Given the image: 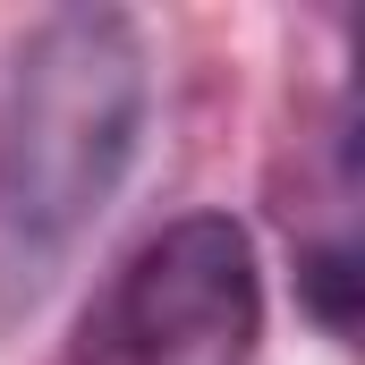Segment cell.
Returning <instances> with one entry per match:
<instances>
[{
	"instance_id": "obj_1",
	"label": "cell",
	"mask_w": 365,
	"mask_h": 365,
	"mask_svg": "<svg viewBox=\"0 0 365 365\" xmlns=\"http://www.w3.org/2000/svg\"><path fill=\"white\" fill-rule=\"evenodd\" d=\"M153 119V60L119 9H51L0 77V280L43 297L110 212Z\"/></svg>"
},
{
	"instance_id": "obj_2",
	"label": "cell",
	"mask_w": 365,
	"mask_h": 365,
	"mask_svg": "<svg viewBox=\"0 0 365 365\" xmlns=\"http://www.w3.org/2000/svg\"><path fill=\"white\" fill-rule=\"evenodd\" d=\"M264 331L255 247L230 212L170 221L93 314V365H247Z\"/></svg>"
}]
</instances>
